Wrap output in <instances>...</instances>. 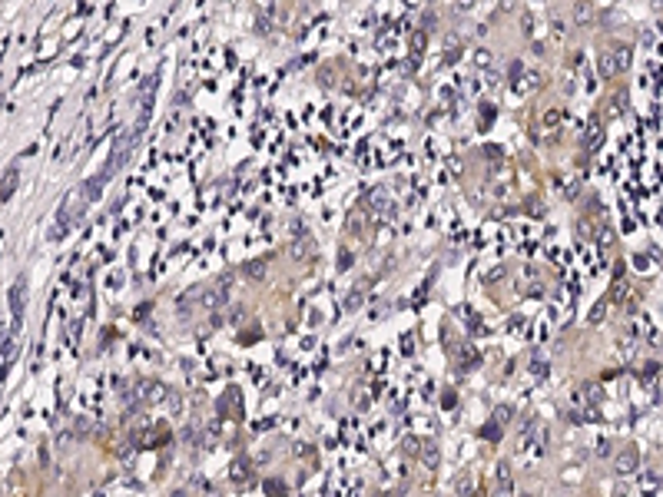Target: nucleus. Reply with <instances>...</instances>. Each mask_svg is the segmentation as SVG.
I'll list each match as a JSON object with an SVG mask.
<instances>
[{
  "mask_svg": "<svg viewBox=\"0 0 663 497\" xmlns=\"http://www.w3.org/2000/svg\"><path fill=\"white\" fill-rule=\"evenodd\" d=\"M627 63H630V50H627V47H617V50L604 53L600 57V76H617Z\"/></svg>",
  "mask_w": 663,
  "mask_h": 497,
  "instance_id": "obj_1",
  "label": "nucleus"
},
{
  "mask_svg": "<svg viewBox=\"0 0 663 497\" xmlns=\"http://www.w3.org/2000/svg\"><path fill=\"white\" fill-rule=\"evenodd\" d=\"M139 391L146 395V401H163V398L169 395L166 384H159V381H146V384H139Z\"/></svg>",
  "mask_w": 663,
  "mask_h": 497,
  "instance_id": "obj_2",
  "label": "nucleus"
},
{
  "mask_svg": "<svg viewBox=\"0 0 663 497\" xmlns=\"http://www.w3.org/2000/svg\"><path fill=\"white\" fill-rule=\"evenodd\" d=\"M507 491H511V467L498 464V497H507Z\"/></svg>",
  "mask_w": 663,
  "mask_h": 497,
  "instance_id": "obj_3",
  "label": "nucleus"
},
{
  "mask_svg": "<svg viewBox=\"0 0 663 497\" xmlns=\"http://www.w3.org/2000/svg\"><path fill=\"white\" fill-rule=\"evenodd\" d=\"M10 302H13V309H17V315H20V309H24V278L17 282V289H13V298H10Z\"/></svg>",
  "mask_w": 663,
  "mask_h": 497,
  "instance_id": "obj_4",
  "label": "nucleus"
},
{
  "mask_svg": "<svg viewBox=\"0 0 663 497\" xmlns=\"http://www.w3.org/2000/svg\"><path fill=\"white\" fill-rule=\"evenodd\" d=\"M245 275H249V278H262V262H252V265H245Z\"/></svg>",
  "mask_w": 663,
  "mask_h": 497,
  "instance_id": "obj_5",
  "label": "nucleus"
},
{
  "mask_svg": "<svg viewBox=\"0 0 663 497\" xmlns=\"http://www.w3.org/2000/svg\"><path fill=\"white\" fill-rule=\"evenodd\" d=\"M617 464H620V471H630V467H633V464H637V461H633V454H627V458H620V461H617Z\"/></svg>",
  "mask_w": 663,
  "mask_h": 497,
  "instance_id": "obj_6",
  "label": "nucleus"
},
{
  "mask_svg": "<svg viewBox=\"0 0 663 497\" xmlns=\"http://www.w3.org/2000/svg\"><path fill=\"white\" fill-rule=\"evenodd\" d=\"M574 17H577V20H587V17H590V7H587V4H581V7L574 10Z\"/></svg>",
  "mask_w": 663,
  "mask_h": 497,
  "instance_id": "obj_7",
  "label": "nucleus"
}]
</instances>
